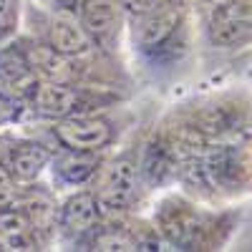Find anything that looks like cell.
Instances as JSON below:
<instances>
[{"label": "cell", "instance_id": "6da1fadb", "mask_svg": "<svg viewBox=\"0 0 252 252\" xmlns=\"http://www.w3.org/2000/svg\"><path fill=\"white\" fill-rule=\"evenodd\" d=\"M94 194L103 215H121L131 209L139 197V166L129 157H119L96 172Z\"/></svg>", "mask_w": 252, "mask_h": 252}, {"label": "cell", "instance_id": "7a4b0ae2", "mask_svg": "<svg viewBox=\"0 0 252 252\" xmlns=\"http://www.w3.org/2000/svg\"><path fill=\"white\" fill-rule=\"evenodd\" d=\"M51 134L58 141L61 149L98 154L101 149H106V146L111 144L114 126H111L109 119L86 111V114H73V116L53 121Z\"/></svg>", "mask_w": 252, "mask_h": 252}, {"label": "cell", "instance_id": "3957f363", "mask_svg": "<svg viewBox=\"0 0 252 252\" xmlns=\"http://www.w3.org/2000/svg\"><path fill=\"white\" fill-rule=\"evenodd\" d=\"M28 106L40 119L58 121V119H66L73 114H86L91 109V98L86 96L83 86H78V83L40 78L31 101H28Z\"/></svg>", "mask_w": 252, "mask_h": 252}, {"label": "cell", "instance_id": "277c9868", "mask_svg": "<svg viewBox=\"0 0 252 252\" xmlns=\"http://www.w3.org/2000/svg\"><path fill=\"white\" fill-rule=\"evenodd\" d=\"M199 172L207 187L232 192L237 187H245L250 177V159L240 146L222 144L204 152V157L199 159Z\"/></svg>", "mask_w": 252, "mask_h": 252}, {"label": "cell", "instance_id": "5b68a950", "mask_svg": "<svg viewBox=\"0 0 252 252\" xmlns=\"http://www.w3.org/2000/svg\"><path fill=\"white\" fill-rule=\"evenodd\" d=\"M40 76L33 71L23 46H3L0 48V98L13 103H28Z\"/></svg>", "mask_w": 252, "mask_h": 252}, {"label": "cell", "instance_id": "8992f818", "mask_svg": "<svg viewBox=\"0 0 252 252\" xmlns=\"http://www.w3.org/2000/svg\"><path fill=\"white\" fill-rule=\"evenodd\" d=\"M179 23H182V10L174 3H164L146 15H136V18H131L134 46L144 53L154 56L172 40Z\"/></svg>", "mask_w": 252, "mask_h": 252}, {"label": "cell", "instance_id": "52a82bcc", "mask_svg": "<svg viewBox=\"0 0 252 252\" xmlns=\"http://www.w3.org/2000/svg\"><path fill=\"white\" fill-rule=\"evenodd\" d=\"M124 15L126 10L121 0H78L81 23L94 38V43L101 48H111L119 40Z\"/></svg>", "mask_w": 252, "mask_h": 252}, {"label": "cell", "instance_id": "ba28073f", "mask_svg": "<svg viewBox=\"0 0 252 252\" xmlns=\"http://www.w3.org/2000/svg\"><path fill=\"white\" fill-rule=\"evenodd\" d=\"M101 215L103 209L94 194V189H78V192L63 199V204L58 207L56 222L68 237H86L101 227Z\"/></svg>", "mask_w": 252, "mask_h": 252}, {"label": "cell", "instance_id": "9c48e42d", "mask_svg": "<svg viewBox=\"0 0 252 252\" xmlns=\"http://www.w3.org/2000/svg\"><path fill=\"white\" fill-rule=\"evenodd\" d=\"M46 43L53 46L58 53L71 56V58L86 56L96 46L89 31L83 28L81 18H76L71 10H56L51 15L48 28H46Z\"/></svg>", "mask_w": 252, "mask_h": 252}, {"label": "cell", "instance_id": "30bf717a", "mask_svg": "<svg viewBox=\"0 0 252 252\" xmlns=\"http://www.w3.org/2000/svg\"><path fill=\"white\" fill-rule=\"evenodd\" d=\"M5 164L10 166L13 177L18 179V184H33L40 179V174H43L53 157L51 152L46 149L43 144L38 141H18L15 146H10V149L5 152Z\"/></svg>", "mask_w": 252, "mask_h": 252}, {"label": "cell", "instance_id": "8fae6325", "mask_svg": "<svg viewBox=\"0 0 252 252\" xmlns=\"http://www.w3.org/2000/svg\"><path fill=\"white\" fill-rule=\"evenodd\" d=\"M28 61H31V66L33 71L40 76V78H46V81H66V83H76L78 78V71L73 66V61L71 56H63L58 53L53 46L48 43H28L23 46Z\"/></svg>", "mask_w": 252, "mask_h": 252}, {"label": "cell", "instance_id": "7c38bea8", "mask_svg": "<svg viewBox=\"0 0 252 252\" xmlns=\"http://www.w3.org/2000/svg\"><path fill=\"white\" fill-rule=\"evenodd\" d=\"M98 166V157L94 152H73V149H63L53 161H51V172H53V182H58L61 187H81L89 179L96 177Z\"/></svg>", "mask_w": 252, "mask_h": 252}, {"label": "cell", "instance_id": "4fadbf2b", "mask_svg": "<svg viewBox=\"0 0 252 252\" xmlns=\"http://www.w3.org/2000/svg\"><path fill=\"white\" fill-rule=\"evenodd\" d=\"M35 224L23 207L0 209V250H33L35 247Z\"/></svg>", "mask_w": 252, "mask_h": 252}, {"label": "cell", "instance_id": "5bb4252c", "mask_svg": "<svg viewBox=\"0 0 252 252\" xmlns=\"http://www.w3.org/2000/svg\"><path fill=\"white\" fill-rule=\"evenodd\" d=\"M18 199V179L13 177L5 159H0V209L13 207Z\"/></svg>", "mask_w": 252, "mask_h": 252}, {"label": "cell", "instance_id": "9a60e30c", "mask_svg": "<svg viewBox=\"0 0 252 252\" xmlns=\"http://www.w3.org/2000/svg\"><path fill=\"white\" fill-rule=\"evenodd\" d=\"M18 23V0H0V43L15 31Z\"/></svg>", "mask_w": 252, "mask_h": 252}, {"label": "cell", "instance_id": "2e32d148", "mask_svg": "<svg viewBox=\"0 0 252 252\" xmlns=\"http://www.w3.org/2000/svg\"><path fill=\"white\" fill-rule=\"evenodd\" d=\"M164 3H169V0H121V5H124L126 15H131V18L146 15V13L157 10V8L164 5Z\"/></svg>", "mask_w": 252, "mask_h": 252}, {"label": "cell", "instance_id": "e0dca14e", "mask_svg": "<svg viewBox=\"0 0 252 252\" xmlns=\"http://www.w3.org/2000/svg\"><path fill=\"white\" fill-rule=\"evenodd\" d=\"M8 119H10V103L5 98H0V126H3Z\"/></svg>", "mask_w": 252, "mask_h": 252}]
</instances>
